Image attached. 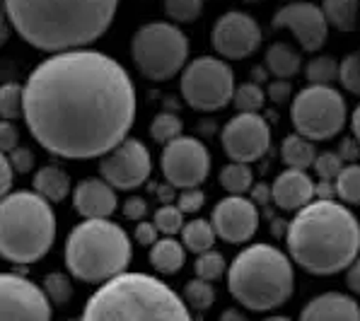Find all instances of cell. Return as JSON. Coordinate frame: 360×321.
<instances>
[{
  "instance_id": "cell-1",
  "label": "cell",
  "mask_w": 360,
  "mask_h": 321,
  "mask_svg": "<svg viewBox=\"0 0 360 321\" xmlns=\"http://www.w3.org/2000/svg\"><path fill=\"white\" fill-rule=\"evenodd\" d=\"M27 129L63 159H92L119 145L136 121V87L119 60L92 48L58 51L25 85Z\"/></svg>"
},
{
  "instance_id": "cell-2",
  "label": "cell",
  "mask_w": 360,
  "mask_h": 321,
  "mask_svg": "<svg viewBox=\"0 0 360 321\" xmlns=\"http://www.w3.org/2000/svg\"><path fill=\"white\" fill-rule=\"evenodd\" d=\"M22 41L39 51H70L104 37L119 0H3Z\"/></svg>"
},
{
  "instance_id": "cell-3",
  "label": "cell",
  "mask_w": 360,
  "mask_h": 321,
  "mask_svg": "<svg viewBox=\"0 0 360 321\" xmlns=\"http://www.w3.org/2000/svg\"><path fill=\"white\" fill-rule=\"evenodd\" d=\"M290 258L314 275H334L360 254V223L334 198H317L295 210L285 232Z\"/></svg>"
},
{
  "instance_id": "cell-4",
  "label": "cell",
  "mask_w": 360,
  "mask_h": 321,
  "mask_svg": "<svg viewBox=\"0 0 360 321\" xmlns=\"http://www.w3.org/2000/svg\"><path fill=\"white\" fill-rule=\"evenodd\" d=\"M82 319H181L189 321L186 302L146 273H119L104 280L102 287L82 307Z\"/></svg>"
},
{
  "instance_id": "cell-5",
  "label": "cell",
  "mask_w": 360,
  "mask_h": 321,
  "mask_svg": "<svg viewBox=\"0 0 360 321\" xmlns=\"http://www.w3.org/2000/svg\"><path fill=\"white\" fill-rule=\"evenodd\" d=\"M292 263L283 251L271 244L242 249L228 268L230 295L249 312H271L290 300Z\"/></svg>"
},
{
  "instance_id": "cell-6",
  "label": "cell",
  "mask_w": 360,
  "mask_h": 321,
  "mask_svg": "<svg viewBox=\"0 0 360 321\" xmlns=\"http://www.w3.org/2000/svg\"><path fill=\"white\" fill-rule=\"evenodd\" d=\"M56 242V215L37 191H15L0 198V256L10 263H34Z\"/></svg>"
},
{
  "instance_id": "cell-7",
  "label": "cell",
  "mask_w": 360,
  "mask_h": 321,
  "mask_svg": "<svg viewBox=\"0 0 360 321\" xmlns=\"http://www.w3.org/2000/svg\"><path fill=\"white\" fill-rule=\"evenodd\" d=\"M133 258L131 237L109 218L82 220L65 242V266L82 283H104L124 273Z\"/></svg>"
},
{
  "instance_id": "cell-8",
  "label": "cell",
  "mask_w": 360,
  "mask_h": 321,
  "mask_svg": "<svg viewBox=\"0 0 360 321\" xmlns=\"http://www.w3.org/2000/svg\"><path fill=\"white\" fill-rule=\"evenodd\" d=\"M131 56L143 77L153 82L172 80L189 58V39L176 25L148 22L133 34Z\"/></svg>"
},
{
  "instance_id": "cell-9",
  "label": "cell",
  "mask_w": 360,
  "mask_h": 321,
  "mask_svg": "<svg viewBox=\"0 0 360 321\" xmlns=\"http://www.w3.org/2000/svg\"><path fill=\"white\" fill-rule=\"evenodd\" d=\"M346 99L331 85L309 82L295 95L290 104V121L297 133L309 140H329L346 126Z\"/></svg>"
},
{
  "instance_id": "cell-10",
  "label": "cell",
  "mask_w": 360,
  "mask_h": 321,
  "mask_svg": "<svg viewBox=\"0 0 360 321\" xmlns=\"http://www.w3.org/2000/svg\"><path fill=\"white\" fill-rule=\"evenodd\" d=\"M235 75L225 60L201 56L191 60L181 75V97L196 112H215L232 102Z\"/></svg>"
},
{
  "instance_id": "cell-11",
  "label": "cell",
  "mask_w": 360,
  "mask_h": 321,
  "mask_svg": "<svg viewBox=\"0 0 360 321\" xmlns=\"http://www.w3.org/2000/svg\"><path fill=\"white\" fill-rule=\"evenodd\" d=\"M160 164L165 179L174 189H193L206 181L210 171V152L198 138L179 136L165 145Z\"/></svg>"
},
{
  "instance_id": "cell-12",
  "label": "cell",
  "mask_w": 360,
  "mask_h": 321,
  "mask_svg": "<svg viewBox=\"0 0 360 321\" xmlns=\"http://www.w3.org/2000/svg\"><path fill=\"white\" fill-rule=\"evenodd\" d=\"M99 171H102V179H107L116 191H133L146 184L150 176V150L138 138H124L119 145L102 155Z\"/></svg>"
},
{
  "instance_id": "cell-13",
  "label": "cell",
  "mask_w": 360,
  "mask_h": 321,
  "mask_svg": "<svg viewBox=\"0 0 360 321\" xmlns=\"http://www.w3.org/2000/svg\"><path fill=\"white\" fill-rule=\"evenodd\" d=\"M223 148L232 162H257L271 145V129L257 112H240L225 124Z\"/></svg>"
},
{
  "instance_id": "cell-14",
  "label": "cell",
  "mask_w": 360,
  "mask_h": 321,
  "mask_svg": "<svg viewBox=\"0 0 360 321\" xmlns=\"http://www.w3.org/2000/svg\"><path fill=\"white\" fill-rule=\"evenodd\" d=\"M210 44H213L218 56L228 60L249 58L262 44V27L252 15L230 10L213 25Z\"/></svg>"
},
{
  "instance_id": "cell-15",
  "label": "cell",
  "mask_w": 360,
  "mask_h": 321,
  "mask_svg": "<svg viewBox=\"0 0 360 321\" xmlns=\"http://www.w3.org/2000/svg\"><path fill=\"white\" fill-rule=\"evenodd\" d=\"M53 309L44 287L15 273H0V319H51Z\"/></svg>"
},
{
  "instance_id": "cell-16",
  "label": "cell",
  "mask_w": 360,
  "mask_h": 321,
  "mask_svg": "<svg viewBox=\"0 0 360 321\" xmlns=\"http://www.w3.org/2000/svg\"><path fill=\"white\" fill-rule=\"evenodd\" d=\"M271 25L276 30H290L292 37L297 39V44L304 51L314 53L326 44L329 37V22H326L322 8H317L314 3L307 0H292L285 8H281L274 15Z\"/></svg>"
},
{
  "instance_id": "cell-17",
  "label": "cell",
  "mask_w": 360,
  "mask_h": 321,
  "mask_svg": "<svg viewBox=\"0 0 360 321\" xmlns=\"http://www.w3.org/2000/svg\"><path fill=\"white\" fill-rule=\"evenodd\" d=\"M215 235L223 242L230 244H245L257 235L259 227V210L257 203L249 201L245 196H230L223 198L218 206L213 208V218H210Z\"/></svg>"
},
{
  "instance_id": "cell-18",
  "label": "cell",
  "mask_w": 360,
  "mask_h": 321,
  "mask_svg": "<svg viewBox=\"0 0 360 321\" xmlns=\"http://www.w3.org/2000/svg\"><path fill=\"white\" fill-rule=\"evenodd\" d=\"M73 206L85 220L92 218H112L119 206L116 189L107 179H82L73 191Z\"/></svg>"
},
{
  "instance_id": "cell-19",
  "label": "cell",
  "mask_w": 360,
  "mask_h": 321,
  "mask_svg": "<svg viewBox=\"0 0 360 321\" xmlns=\"http://www.w3.org/2000/svg\"><path fill=\"white\" fill-rule=\"evenodd\" d=\"M312 198H314V181L309 179L304 169L288 167L285 171H281L276 176L274 186H271V201L281 210H288V213L300 210Z\"/></svg>"
},
{
  "instance_id": "cell-20",
  "label": "cell",
  "mask_w": 360,
  "mask_h": 321,
  "mask_svg": "<svg viewBox=\"0 0 360 321\" xmlns=\"http://www.w3.org/2000/svg\"><path fill=\"white\" fill-rule=\"evenodd\" d=\"M304 321H319V319H341V321H358L360 307L353 297L343 292H324L307 302V307L300 312Z\"/></svg>"
},
{
  "instance_id": "cell-21",
  "label": "cell",
  "mask_w": 360,
  "mask_h": 321,
  "mask_svg": "<svg viewBox=\"0 0 360 321\" xmlns=\"http://www.w3.org/2000/svg\"><path fill=\"white\" fill-rule=\"evenodd\" d=\"M150 263L162 275L179 273L186 263V247L181 242H176L174 237L165 235V240H158L150 247Z\"/></svg>"
},
{
  "instance_id": "cell-22",
  "label": "cell",
  "mask_w": 360,
  "mask_h": 321,
  "mask_svg": "<svg viewBox=\"0 0 360 321\" xmlns=\"http://www.w3.org/2000/svg\"><path fill=\"white\" fill-rule=\"evenodd\" d=\"M34 191L49 203H60L70 193V176L58 167H41L34 174Z\"/></svg>"
},
{
  "instance_id": "cell-23",
  "label": "cell",
  "mask_w": 360,
  "mask_h": 321,
  "mask_svg": "<svg viewBox=\"0 0 360 321\" xmlns=\"http://www.w3.org/2000/svg\"><path fill=\"white\" fill-rule=\"evenodd\" d=\"M266 70L274 77L290 80V77H295L297 70H300V53L285 41L274 44V46L266 51Z\"/></svg>"
},
{
  "instance_id": "cell-24",
  "label": "cell",
  "mask_w": 360,
  "mask_h": 321,
  "mask_svg": "<svg viewBox=\"0 0 360 321\" xmlns=\"http://www.w3.org/2000/svg\"><path fill=\"white\" fill-rule=\"evenodd\" d=\"M322 13L331 27L353 32L360 20V0H322Z\"/></svg>"
},
{
  "instance_id": "cell-25",
  "label": "cell",
  "mask_w": 360,
  "mask_h": 321,
  "mask_svg": "<svg viewBox=\"0 0 360 321\" xmlns=\"http://www.w3.org/2000/svg\"><path fill=\"white\" fill-rule=\"evenodd\" d=\"M281 157H283L288 167L307 169L312 167L317 152H314V143L309 138L300 136V133H292V136H288L283 140V145H281Z\"/></svg>"
},
{
  "instance_id": "cell-26",
  "label": "cell",
  "mask_w": 360,
  "mask_h": 321,
  "mask_svg": "<svg viewBox=\"0 0 360 321\" xmlns=\"http://www.w3.org/2000/svg\"><path fill=\"white\" fill-rule=\"evenodd\" d=\"M215 237L218 235H215L213 225L203 218L184 223V227H181V242H184V247L193 254H203V251H208V249H213Z\"/></svg>"
},
{
  "instance_id": "cell-27",
  "label": "cell",
  "mask_w": 360,
  "mask_h": 321,
  "mask_svg": "<svg viewBox=\"0 0 360 321\" xmlns=\"http://www.w3.org/2000/svg\"><path fill=\"white\" fill-rule=\"evenodd\" d=\"M334 191L348 206H360V164H343L339 176L334 179Z\"/></svg>"
},
{
  "instance_id": "cell-28",
  "label": "cell",
  "mask_w": 360,
  "mask_h": 321,
  "mask_svg": "<svg viewBox=\"0 0 360 321\" xmlns=\"http://www.w3.org/2000/svg\"><path fill=\"white\" fill-rule=\"evenodd\" d=\"M254 176L252 169L247 167V162H230L228 167H223L220 171V186L232 196H245L252 189Z\"/></svg>"
},
{
  "instance_id": "cell-29",
  "label": "cell",
  "mask_w": 360,
  "mask_h": 321,
  "mask_svg": "<svg viewBox=\"0 0 360 321\" xmlns=\"http://www.w3.org/2000/svg\"><path fill=\"white\" fill-rule=\"evenodd\" d=\"M25 114V87L18 82L0 85V119L15 121Z\"/></svg>"
},
{
  "instance_id": "cell-30",
  "label": "cell",
  "mask_w": 360,
  "mask_h": 321,
  "mask_svg": "<svg viewBox=\"0 0 360 321\" xmlns=\"http://www.w3.org/2000/svg\"><path fill=\"white\" fill-rule=\"evenodd\" d=\"M184 302L193 312H206V309L213 307L215 292L208 280H201V278L189 280V283L184 285Z\"/></svg>"
},
{
  "instance_id": "cell-31",
  "label": "cell",
  "mask_w": 360,
  "mask_h": 321,
  "mask_svg": "<svg viewBox=\"0 0 360 321\" xmlns=\"http://www.w3.org/2000/svg\"><path fill=\"white\" fill-rule=\"evenodd\" d=\"M193 270H196V275L201 280H208V283H213V280L223 278V273L228 270V263H225L223 254L208 249V251H203V254H196V263H193Z\"/></svg>"
},
{
  "instance_id": "cell-32",
  "label": "cell",
  "mask_w": 360,
  "mask_h": 321,
  "mask_svg": "<svg viewBox=\"0 0 360 321\" xmlns=\"http://www.w3.org/2000/svg\"><path fill=\"white\" fill-rule=\"evenodd\" d=\"M181 129H184V124H181L179 116H174L169 112H162V114H158L153 119L150 136H153L155 143H160V145H167L169 140H174V138L181 136Z\"/></svg>"
},
{
  "instance_id": "cell-33",
  "label": "cell",
  "mask_w": 360,
  "mask_h": 321,
  "mask_svg": "<svg viewBox=\"0 0 360 321\" xmlns=\"http://www.w3.org/2000/svg\"><path fill=\"white\" fill-rule=\"evenodd\" d=\"M44 292L51 300L53 307H65L70 300H73V283L65 273H49L44 278Z\"/></svg>"
},
{
  "instance_id": "cell-34",
  "label": "cell",
  "mask_w": 360,
  "mask_h": 321,
  "mask_svg": "<svg viewBox=\"0 0 360 321\" xmlns=\"http://www.w3.org/2000/svg\"><path fill=\"white\" fill-rule=\"evenodd\" d=\"M165 13L176 25H191L201 18L203 0H165Z\"/></svg>"
},
{
  "instance_id": "cell-35",
  "label": "cell",
  "mask_w": 360,
  "mask_h": 321,
  "mask_svg": "<svg viewBox=\"0 0 360 321\" xmlns=\"http://www.w3.org/2000/svg\"><path fill=\"white\" fill-rule=\"evenodd\" d=\"M232 102H235V107L240 109V112H257L264 107L266 102V95L262 90V85L259 82H242L240 87H235V95H232Z\"/></svg>"
},
{
  "instance_id": "cell-36",
  "label": "cell",
  "mask_w": 360,
  "mask_h": 321,
  "mask_svg": "<svg viewBox=\"0 0 360 321\" xmlns=\"http://www.w3.org/2000/svg\"><path fill=\"white\" fill-rule=\"evenodd\" d=\"M304 75L314 85H331L339 77V63L331 56H314L304 68Z\"/></svg>"
},
{
  "instance_id": "cell-37",
  "label": "cell",
  "mask_w": 360,
  "mask_h": 321,
  "mask_svg": "<svg viewBox=\"0 0 360 321\" xmlns=\"http://www.w3.org/2000/svg\"><path fill=\"white\" fill-rule=\"evenodd\" d=\"M153 223L162 235L174 237L176 232H181V227H184V213L179 210V206H162V208H158Z\"/></svg>"
},
{
  "instance_id": "cell-38",
  "label": "cell",
  "mask_w": 360,
  "mask_h": 321,
  "mask_svg": "<svg viewBox=\"0 0 360 321\" xmlns=\"http://www.w3.org/2000/svg\"><path fill=\"white\" fill-rule=\"evenodd\" d=\"M339 80L351 95L360 97V53H348L339 63Z\"/></svg>"
},
{
  "instance_id": "cell-39",
  "label": "cell",
  "mask_w": 360,
  "mask_h": 321,
  "mask_svg": "<svg viewBox=\"0 0 360 321\" xmlns=\"http://www.w3.org/2000/svg\"><path fill=\"white\" fill-rule=\"evenodd\" d=\"M343 164H346V162L341 159L339 152H322V155H317V157H314L312 167H314V171H317L319 179L334 181L336 176H339V171L343 169Z\"/></svg>"
},
{
  "instance_id": "cell-40",
  "label": "cell",
  "mask_w": 360,
  "mask_h": 321,
  "mask_svg": "<svg viewBox=\"0 0 360 321\" xmlns=\"http://www.w3.org/2000/svg\"><path fill=\"white\" fill-rule=\"evenodd\" d=\"M203 203H206V196H203V191H198L196 186L193 189H181V193L176 196V206L184 215H191V213H198V210L203 208Z\"/></svg>"
},
{
  "instance_id": "cell-41",
  "label": "cell",
  "mask_w": 360,
  "mask_h": 321,
  "mask_svg": "<svg viewBox=\"0 0 360 321\" xmlns=\"http://www.w3.org/2000/svg\"><path fill=\"white\" fill-rule=\"evenodd\" d=\"M20 145V131L13 121L0 119V152H13Z\"/></svg>"
},
{
  "instance_id": "cell-42",
  "label": "cell",
  "mask_w": 360,
  "mask_h": 321,
  "mask_svg": "<svg viewBox=\"0 0 360 321\" xmlns=\"http://www.w3.org/2000/svg\"><path fill=\"white\" fill-rule=\"evenodd\" d=\"M8 157H10V164H13V169L18 171V174H27V171L34 169L37 157H34V152L27 150V148L18 145L13 152H8Z\"/></svg>"
},
{
  "instance_id": "cell-43",
  "label": "cell",
  "mask_w": 360,
  "mask_h": 321,
  "mask_svg": "<svg viewBox=\"0 0 360 321\" xmlns=\"http://www.w3.org/2000/svg\"><path fill=\"white\" fill-rule=\"evenodd\" d=\"M266 95H269L271 102L283 104V102H288V99L292 97V87H290V82L283 80V77H276V80L269 82V90H266Z\"/></svg>"
},
{
  "instance_id": "cell-44",
  "label": "cell",
  "mask_w": 360,
  "mask_h": 321,
  "mask_svg": "<svg viewBox=\"0 0 360 321\" xmlns=\"http://www.w3.org/2000/svg\"><path fill=\"white\" fill-rule=\"evenodd\" d=\"M160 240V230L155 227V223H146V220H138L136 225V242L143 247H153Z\"/></svg>"
},
{
  "instance_id": "cell-45",
  "label": "cell",
  "mask_w": 360,
  "mask_h": 321,
  "mask_svg": "<svg viewBox=\"0 0 360 321\" xmlns=\"http://www.w3.org/2000/svg\"><path fill=\"white\" fill-rule=\"evenodd\" d=\"M13 176H15V169L10 164V157L5 152H0V198H5L13 189Z\"/></svg>"
},
{
  "instance_id": "cell-46",
  "label": "cell",
  "mask_w": 360,
  "mask_h": 321,
  "mask_svg": "<svg viewBox=\"0 0 360 321\" xmlns=\"http://www.w3.org/2000/svg\"><path fill=\"white\" fill-rule=\"evenodd\" d=\"M146 213H148V203H146V198H141V196H131V198H126L124 201V215L129 220H143L146 218Z\"/></svg>"
},
{
  "instance_id": "cell-47",
  "label": "cell",
  "mask_w": 360,
  "mask_h": 321,
  "mask_svg": "<svg viewBox=\"0 0 360 321\" xmlns=\"http://www.w3.org/2000/svg\"><path fill=\"white\" fill-rule=\"evenodd\" d=\"M339 155H341L343 162H356V159L360 157V143L356 140V138H343Z\"/></svg>"
},
{
  "instance_id": "cell-48",
  "label": "cell",
  "mask_w": 360,
  "mask_h": 321,
  "mask_svg": "<svg viewBox=\"0 0 360 321\" xmlns=\"http://www.w3.org/2000/svg\"><path fill=\"white\" fill-rule=\"evenodd\" d=\"M346 285L351 287L356 295H360V258L356 256V261L348 266V273H346Z\"/></svg>"
},
{
  "instance_id": "cell-49",
  "label": "cell",
  "mask_w": 360,
  "mask_h": 321,
  "mask_svg": "<svg viewBox=\"0 0 360 321\" xmlns=\"http://www.w3.org/2000/svg\"><path fill=\"white\" fill-rule=\"evenodd\" d=\"M10 20H8V13H5V5H3V0H0V46H3L5 41H8V37H10Z\"/></svg>"
},
{
  "instance_id": "cell-50",
  "label": "cell",
  "mask_w": 360,
  "mask_h": 321,
  "mask_svg": "<svg viewBox=\"0 0 360 321\" xmlns=\"http://www.w3.org/2000/svg\"><path fill=\"white\" fill-rule=\"evenodd\" d=\"M252 201H254V203H266V201H271V186L259 184L257 189L252 191Z\"/></svg>"
},
{
  "instance_id": "cell-51",
  "label": "cell",
  "mask_w": 360,
  "mask_h": 321,
  "mask_svg": "<svg viewBox=\"0 0 360 321\" xmlns=\"http://www.w3.org/2000/svg\"><path fill=\"white\" fill-rule=\"evenodd\" d=\"M314 196H317V198H331V196H336V191H334V186H331L329 181L322 179V184L314 186Z\"/></svg>"
},
{
  "instance_id": "cell-52",
  "label": "cell",
  "mask_w": 360,
  "mask_h": 321,
  "mask_svg": "<svg viewBox=\"0 0 360 321\" xmlns=\"http://www.w3.org/2000/svg\"><path fill=\"white\" fill-rule=\"evenodd\" d=\"M271 232H274V237L285 235V232H288V223H285V220H274V223H271Z\"/></svg>"
},
{
  "instance_id": "cell-53",
  "label": "cell",
  "mask_w": 360,
  "mask_h": 321,
  "mask_svg": "<svg viewBox=\"0 0 360 321\" xmlns=\"http://www.w3.org/2000/svg\"><path fill=\"white\" fill-rule=\"evenodd\" d=\"M351 126H353V136H356V140L360 143V104L356 107V112H353Z\"/></svg>"
},
{
  "instance_id": "cell-54",
  "label": "cell",
  "mask_w": 360,
  "mask_h": 321,
  "mask_svg": "<svg viewBox=\"0 0 360 321\" xmlns=\"http://www.w3.org/2000/svg\"><path fill=\"white\" fill-rule=\"evenodd\" d=\"M266 73H269V70H266V68H259V65H257V68H252L254 82H259V85H262V82L266 80Z\"/></svg>"
},
{
  "instance_id": "cell-55",
  "label": "cell",
  "mask_w": 360,
  "mask_h": 321,
  "mask_svg": "<svg viewBox=\"0 0 360 321\" xmlns=\"http://www.w3.org/2000/svg\"><path fill=\"white\" fill-rule=\"evenodd\" d=\"M223 319H240V321H245V314L237 312V309H230V312L223 314Z\"/></svg>"
},
{
  "instance_id": "cell-56",
  "label": "cell",
  "mask_w": 360,
  "mask_h": 321,
  "mask_svg": "<svg viewBox=\"0 0 360 321\" xmlns=\"http://www.w3.org/2000/svg\"><path fill=\"white\" fill-rule=\"evenodd\" d=\"M285 3H292V0H285Z\"/></svg>"
}]
</instances>
